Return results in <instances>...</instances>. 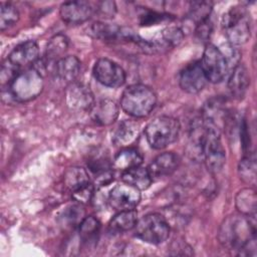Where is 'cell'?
Instances as JSON below:
<instances>
[{
    "mask_svg": "<svg viewBox=\"0 0 257 257\" xmlns=\"http://www.w3.org/2000/svg\"><path fill=\"white\" fill-rule=\"evenodd\" d=\"M256 215L245 216L233 214L228 216L220 226L218 239L231 250H239L247 241L256 237Z\"/></svg>",
    "mask_w": 257,
    "mask_h": 257,
    "instance_id": "obj_1",
    "label": "cell"
},
{
    "mask_svg": "<svg viewBox=\"0 0 257 257\" xmlns=\"http://www.w3.org/2000/svg\"><path fill=\"white\" fill-rule=\"evenodd\" d=\"M157 104V94L150 86L136 83L127 86L121 95L122 110L134 117H145Z\"/></svg>",
    "mask_w": 257,
    "mask_h": 257,
    "instance_id": "obj_2",
    "label": "cell"
},
{
    "mask_svg": "<svg viewBox=\"0 0 257 257\" xmlns=\"http://www.w3.org/2000/svg\"><path fill=\"white\" fill-rule=\"evenodd\" d=\"M43 74L36 68L29 67L21 70L7 87L10 97L17 102H26L37 97L44 85Z\"/></svg>",
    "mask_w": 257,
    "mask_h": 257,
    "instance_id": "obj_3",
    "label": "cell"
},
{
    "mask_svg": "<svg viewBox=\"0 0 257 257\" xmlns=\"http://www.w3.org/2000/svg\"><path fill=\"white\" fill-rule=\"evenodd\" d=\"M222 27L233 46L245 44L251 36L250 15L245 7H231L222 17Z\"/></svg>",
    "mask_w": 257,
    "mask_h": 257,
    "instance_id": "obj_4",
    "label": "cell"
},
{
    "mask_svg": "<svg viewBox=\"0 0 257 257\" xmlns=\"http://www.w3.org/2000/svg\"><path fill=\"white\" fill-rule=\"evenodd\" d=\"M181 124L175 117L161 115L155 117L145 127V136L149 145L156 150L165 149L179 138Z\"/></svg>",
    "mask_w": 257,
    "mask_h": 257,
    "instance_id": "obj_5",
    "label": "cell"
},
{
    "mask_svg": "<svg viewBox=\"0 0 257 257\" xmlns=\"http://www.w3.org/2000/svg\"><path fill=\"white\" fill-rule=\"evenodd\" d=\"M135 235L142 241L158 245L165 242L170 235V225L166 218L158 213H150L138 219Z\"/></svg>",
    "mask_w": 257,
    "mask_h": 257,
    "instance_id": "obj_6",
    "label": "cell"
},
{
    "mask_svg": "<svg viewBox=\"0 0 257 257\" xmlns=\"http://www.w3.org/2000/svg\"><path fill=\"white\" fill-rule=\"evenodd\" d=\"M200 62L207 80L212 83L221 82L230 69L225 53L212 43L206 44Z\"/></svg>",
    "mask_w": 257,
    "mask_h": 257,
    "instance_id": "obj_7",
    "label": "cell"
},
{
    "mask_svg": "<svg viewBox=\"0 0 257 257\" xmlns=\"http://www.w3.org/2000/svg\"><path fill=\"white\" fill-rule=\"evenodd\" d=\"M202 159L204 160L208 171L213 174L220 172L224 167L226 162V154L222 145L220 131L206 126Z\"/></svg>",
    "mask_w": 257,
    "mask_h": 257,
    "instance_id": "obj_8",
    "label": "cell"
},
{
    "mask_svg": "<svg viewBox=\"0 0 257 257\" xmlns=\"http://www.w3.org/2000/svg\"><path fill=\"white\" fill-rule=\"evenodd\" d=\"M94 78L104 86L116 88L125 81V72L120 65L108 58H99L92 69Z\"/></svg>",
    "mask_w": 257,
    "mask_h": 257,
    "instance_id": "obj_9",
    "label": "cell"
},
{
    "mask_svg": "<svg viewBox=\"0 0 257 257\" xmlns=\"http://www.w3.org/2000/svg\"><path fill=\"white\" fill-rule=\"evenodd\" d=\"M231 114L227 108L226 100L222 97H212L202 108L201 119L207 127H213L221 132L225 127Z\"/></svg>",
    "mask_w": 257,
    "mask_h": 257,
    "instance_id": "obj_10",
    "label": "cell"
},
{
    "mask_svg": "<svg viewBox=\"0 0 257 257\" xmlns=\"http://www.w3.org/2000/svg\"><path fill=\"white\" fill-rule=\"evenodd\" d=\"M109 206L116 211L134 210L141 202L140 190L122 182L115 185L107 196Z\"/></svg>",
    "mask_w": 257,
    "mask_h": 257,
    "instance_id": "obj_11",
    "label": "cell"
},
{
    "mask_svg": "<svg viewBox=\"0 0 257 257\" xmlns=\"http://www.w3.org/2000/svg\"><path fill=\"white\" fill-rule=\"evenodd\" d=\"M65 100L69 108L77 111H90L95 103L89 87L76 81L67 85Z\"/></svg>",
    "mask_w": 257,
    "mask_h": 257,
    "instance_id": "obj_12",
    "label": "cell"
},
{
    "mask_svg": "<svg viewBox=\"0 0 257 257\" xmlns=\"http://www.w3.org/2000/svg\"><path fill=\"white\" fill-rule=\"evenodd\" d=\"M207 77L201 66L200 61H194L188 64L179 76L180 87L191 94L200 92L207 83Z\"/></svg>",
    "mask_w": 257,
    "mask_h": 257,
    "instance_id": "obj_13",
    "label": "cell"
},
{
    "mask_svg": "<svg viewBox=\"0 0 257 257\" xmlns=\"http://www.w3.org/2000/svg\"><path fill=\"white\" fill-rule=\"evenodd\" d=\"M7 59L20 71L32 67L39 59V48L35 41L28 40L16 45Z\"/></svg>",
    "mask_w": 257,
    "mask_h": 257,
    "instance_id": "obj_14",
    "label": "cell"
},
{
    "mask_svg": "<svg viewBox=\"0 0 257 257\" xmlns=\"http://www.w3.org/2000/svg\"><path fill=\"white\" fill-rule=\"evenodd\" d=\"M93 13L92 6L86 1H68L60 6L59 14L67 24H81L87 21Z\"/></svg>",
    "mask_w": 257,
    "mask_h": 257,
    "instance_id": "obj_15",
    "label": "cell"
},
{
    "mask_svg": "<svg viewBox=\"0 0 257 257\" xmlns=\"http://www.w3.org/2000/svg\"><path fill=\"white\" fill-rule=\"evenodd\" d=\"M180 165L179 157L172 152H166L157 156L148 167L152 179H160L171 176Z\"/></svg>",
    "mask_w": 257,
    "mask_h": 257,
    "instance_id": "obj_16",
    "label": "cell"
},
{
    "mask_svg": "<svg viewBox=\"0 0 257 257\" xmlns=\"http://www.w3.org/2000/svg\"><path fill=\"white\" fill-rule=\"evenodd\" d=\"M250 85V74L243 63H238L233 67L228 80L230 94L237 99L243 98Z\"/></svg>",
    "mask_w": 257,
    "mask_h": 257,
    "instance_id": "obj_17",
    "label": "cell"
},
{
    "mask_svg": "<svg viewBox=\"0 0 257 257\" xmlns=\"http://www.w3.org/2000/svg\"><path fill=\"white\" fill-rule=\"evenodd\" d=\"M118 105L115 101L105 98L95 102L90 110L92 119L100 125H109L114 122L118 116Z\"/></svg>",
    "mask_w": 257,
    "mask_h": 257,
    "instance_id": "obj_18",
    "label": "cell"
},
{
    "mask_svg": "<svg viewBox=\"0 0 257 257\" xmlns=\"http://www.w3.org/2000/svg\"><path fill=\"white\" fill-rule=\"evenodd\" d=\"M141 125L133 119H125L119 123L112 137V143L120 148H127L139 137Z\"/></svg>",
    "mask_w": 257,
    "mask_h": 257,
    "instance_id": "obj_19",
    "label": "cell"
},
{
    "mask_svg": "<svg viewBox=\"0 0 257 257\" xmlns=\"http://www.w3.org/2000/svg\"><path fill=\"white\" fill-rule=\"evenodd\" d=\"M54 67L57 77L61 81L70 84L75 81L79 74L80 61L74 55H67L58 60Z\"/></svg>",
    "mask_w": 257,
    "mask_h": 257,
    "instance_id": "obj_20",
    "label": "cell"
},
{
    "mask_svg": "<svg viewBox=\"0 0 257 257\" xmlns=\"http://www.w3.org/2000/svg\"><path fill=\"white\" fill-rule=\"evenodd\" d=\"M68 48V38L63 33L53 35L47 42L43 61L48 66L49 64H56L58 60L64 57V53Z\"/></svg>",
    "mask_w": 257,
    "mask_h": 257,
    "instance_id": "obj_21",
    "label": "cell"
},
{
    "mask_svg": "<svg viewBox=\"0 0 257 257\" xmlns=\"http://www.w3.org/2000/svg\"><path fill=\"white\" fill-rule=\"evenodd\" d=\"M143 163L142 154L135 148H122L114 157L112 167L121 172L141 166Z\"/></svg>",
    "mask_w": 257,
    "mask_h": 257,
    "instance_id": "obj_22",
    "label": "cell"
},
{
    "mask_svg": "<svg viewBox=\"0 0 257 257\" xmlns=\"http://www.w3.org/2000/svg\"><path fill=\"white\" fill-rule=\"evenodd\" d=\"M138 222V213L134 210L119 211L108 223V230L113 234L123 233L135 228Z\"/></svg>",
    "mask_w": 257,
    "mask_h": 257,
    "instance_id": "obj_23",
    "label": "cell"
},
{
    "mask_svg": "<svg viewBox=\"0 0 257 257\" xmlns=\"http://www.w3.org/2000/svg\"><path fill=\"white\" fill-rule=\"evenodd\" d=\"M121 180L122 182L139 189L140 191L149 189L153 182L148 168L146 169L141 166L122 172Z\"/></svg>",
    "mask_w": 257,
    "mask_h": 257,
    "instance_id": "obj_24",
    "label": "cell"
},
{
    "mask_svg": "<svg viewBox=\"0 0 257 257\" xmlns=\"http://www.w3.org/2000/svg\"><path fill=\"white\" fill-rule=\"evenodd\" d=\"M79 238L82 243L86 246H93L96 244L99 232H100V223L93 216H86L82 219L78 225Z\"/></svg>",
    "mask_w": 257,
    "mask_h": 257,
    "instance_id": "obj_25",
    "label": "cell"
},
{
    "mask_svg": "<svg viewBox=\"0 0 257 257\" xmlns=\"http://www.w3.org/2000/svg\"><path fill=\"white\" fill-rule=\"evenodd\" d=\"M235 205L242 215H256L257 197L255 190L252 188H244L240 190L235 197Z\"/></svg>",
    "mask_w": 257,
    "mask_h": 257,
    "instance_id": "obj_26",
    "label": "cell"
},
{
    "mask_svg": "<svg viewBox=\"0 0 257 257\" xmlns=\"http://www.w3.org/2000/svg\"><path fill=\"white\" fill-rule=\"evenodd\" d=\"M64 186L72 192L90 183L89 175L81 167H70L64 173Z\"/></svg>",
    "mask_w": 257,
    "mask_h": 257,
    "instance_id": "obj_27",
    "label": "cell"
},
{
    "mask_svg": "<svg viewBox=\"0 0 257 257\" xmlns=\"http://www.w3.org/2000/svg\"><path fill=\"white\" fill-rule=\"evenodd\" d=\"M239 178L246 184L255 185L256 183V158L254 153H248L239 162Z\"/></svg>",
    "mask_w": 257,
    "mask_h": 257,
    "instance_id": "obj_28",
    "label": "cell"
},
{
    "mask_svg": "<svg viewBox=\"0 0 257 257\" xmlns=\"http://www.w3.org/2000/svg\"><path fill=\"white\" fill-rule=\"evenodd\" d=\"M90 29L94 37L106 41L118 39L121 34V27L104 22H94Z\"/></svg>",
    "mask_w": 257,
    "mask_h": 257,
    "instance_id": "obj_29",
    "label": "cell"
},
{
    "mask_svg": "<svg viewBox=\"0 0 257 257\" xmlns=\"http://www.w3.org/2000/svg\"><path fill=\"white\" fill-rule=\"evenodd\" d=\"M212 12V3L206 1L192 2L189 7L188 18L195 23V25L210 18Z\"/></svg>",
    "mask_w": 257,
    "mask_h": 257,
    "instance_id": "obj_30",
    "label": "cell"
},
{
    "mask_svg": "<svg viewBox=\"0 0 257 257\" xmlns=\"http://www.w3.org/2000/svg\"><path fill=\"white\" fill-rule=\"evenodd\" d=\"M19 20V12L17 8L11 3H2L0 9V29L4 31L13 25H15Z\"/></svg>",
    "mask_w": 257,
    "mask_h": 257,
    "instance_id": "obj_31",
    "label": "cell"
},
{
    "mask_svg": "<svg viewBox=\"0 0 257 257\" xmlns=\"http://www.w3.org/2000/svg\"><path fill=\"white\" fill-rule=\"evenodd\" d=\"M80 205L81 204L69 206L63 211L61 215V220L64 226L74 227L80 224L82 219L85 217V212Z\"/></svg>",
    "mask_w": 257,
    "mask_h": 257,
    "instance_id": "obj_32",
    "label": "cell"
},
{
    "mask_svg": "<svg viewBox=\"0 0 257 257\" xmlns=\"http://www.w3.org/2000/svg\"><path fill=\"white\" fill-rule=\"evenodd\" d=\"M170 18H171V15L169 14H163V13L149 10V11H144L140 15L139 21L142 26H151V25H156L161 22L170 20Z\"/></svg>",
    "mask_w": 257,
    "mask_h": 257,
    "instance_id": "obj_33",
    "label": "cell"
},
{
    "mask_svg": "<svg viewBox=\"0 0 257 257\" xmlns=\"http://www.w3.org/2000/svg\"><path fill=\"white\" fill-rule=\"evenodd\" d=\"M94 196V185L91 183L72 192V199L78 204H88Z\"/></svg>",
    "mask_w": 257,
    "mask_h": 257,
    "instance_id": "obj_34",
    "label": "cell"
},
{
    "mask_svg": "<svg viewBox=\"0 0 257 257\" xmlns=\"http://www.w3.org/2000/svg\"><path fill=\"white\" fill-rule=\"evenodd\" d=\"M213 31V24L210 21V18L197 24L195 29L196 37L201 41H207L210 39Z\"/></svg>",
    "mask_w": 257,
    "mask_h": 257,
    "instance_id": "obj_35",
    "label": "cell"
},
{
    "mask_svg": "<svg viewBox=\"0 0 257 257\" xmlns=\"http://www.w3.org/2000/svg\"><path fill=\"white\" fill-rule=\"evenodd\" d=\"M96 12L100 17L103 18H112L116 12L115 3L112 1L100 2L96 8Z\"/></svg>",
    "mask_w": 257,
    "mask_h": 257,
    "instance_id": "obj_36",
    "label": "cell"
},
{
    "mask_svg": "<svg viewBox=\"0 0 257 257\" xmlns=\"http://www.w3.org/2000/svg\"><path fill=\"white\" fill-rule=\"evenodd\" d=\"M113 181V173L110 169L103 171L99 174H96L95 184L97 187H104L109 185Z\"/></svg>",
    "mask_w": 257,
    "mask_h": 257,
    "instance_id": "obj_37",
    "label": "cell"
}]
</instances>
